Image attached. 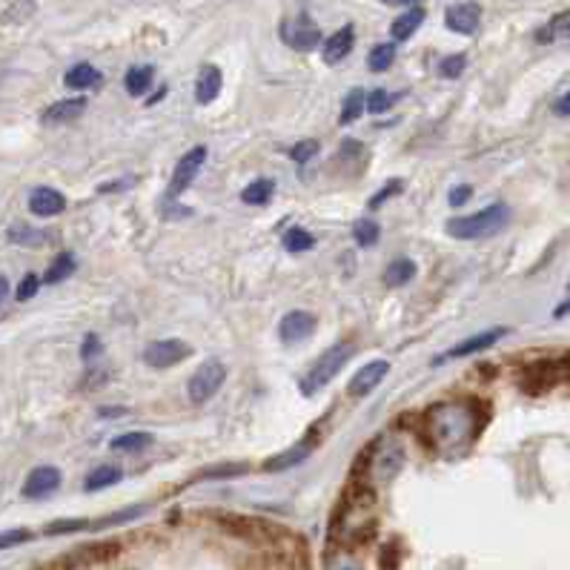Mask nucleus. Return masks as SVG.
I'll list each match as a JSON object with an SVG mask.
<instances>
[{
	"mask_svg": "<svg viewBox=\"0 0 570 570\" xmlns=\"http://www.w3.org/2000/svg\"><path fill=\"white\" fill-rule=\"evenodd\" d=\"M570 375V355H562V358H542V361H534L525 375H522V387L527 393H545L550 387H556L562 378Z\"/></svg>",
	"mask_w": 570,
	"mask_h": 570,
	"instance_id": "obj_4",
	"label": "nucleus"
},
{
	"mask_svg": "<svg viewBox=\"0 0 570 570\" xmlns=\"http://www.w3.org/2000/svg\"><path fill=\"white\" fill-rule=\"evenodd\" d=\"M556 37H570V9L550 17V24L536 32L539 44H550V41H556Z\"/></svg>",
	"mask_w": 570,
	"mask_h": 570,
	"instance_id": "obj_25",
	"label": "nucleus"
},
{
	"mask_svg": "<svg viewBox=\"0 0 570 570\" xmlns=\"http://www.w3.org/2000/svg\"><path fill=\"white\" fill-rule=\"evenodd\" d=\"M465 66H467V58L465 55H450V58H445L442 64H439V75L442 78H459V75L465 72Z\"/></svg>",
	"mask_w": 570,
	"mask_h": 570,
	"instance_id": "obj_35",
	"label": "nucleus"
},
{
	"mask_svg": "<svg viewBox=\"0 0 570 570\" xmlns=\"http://www.w3.org/2000/svg\"><path fill=\"white\" fill-rule=\"evenodd\" d=\"M58 487H61V470L58 467H35L24 482V496L26 499H44Z\"/></svg>",
	"mask_w": 570,
	"mask_h": 570,
	"instance_id": "obj_13",
	"label": "nucleus"
},
{
	"mask_svg": "<svg viewBox=\"0 0 570 570\" xmlns=\"http://www.w3.org/2000/svg\"><path fill=\"white\" fill-rule=\"evenodd\" d=\"M313 333H315V315L307 310H293L284 315L278 325V335L284 345H298V341L310 338Z\"/></svg>",
	"mask_w": 570,
	"mask_h": 570,
	"instance_id": "obj_11",
	"label": "nucleus"
},
{
	"mask_svg": "<svg viewBox=\"0 0 570 570\" xmlns=\"http://www.w3.org/2000/svg\"><path fill=\"white\" fill-rule=\"evenodd\" d=\"M9 241L12 244H24V246H41L49 241V233L32 230V226H12L9 230Z\"/></svg>",
	"mask_w": 570,
	"mask_h": 570,
	"instance_id": "obj_33",
	"label": "nucleus"
},
{
	"mask_svg": "<svg viewBox=\"0 0 570 570\" xmlns=\"http://www.w3.org/2000/svg\"><path fill=\"white\" fill-rule=\"evenodd\" d=\"M510 221V206L507 204H490L485 210L465 215V218H450L447 221V235L459 241H482L499 235Z\"/></svg>",
	"mask_w": 570,
	"mask_h": 570,
	"instance_id": "obj_2",
	"label": "nucleus"
},
{
	"mask_svg": "<svg viewBox=\"0 0 570 570\" xmlns=\"http://www.w3.org/2000/svg\"><path fill=\"white\" fill-rule=\"evenodd\" d=\"M470 195H473V186L462 184V186H453V189H450L447 201H450V206H462L465 201H470Z\"/></svg>",
	"mask_w": 570,
	"mask_h": 570,
	"instance_id": "obj_43",
	"label": "nucleus"
},
{
	"mask_svg": "<svg viewBox=\"0 0 570 570\" xmlns=\"http://www.w3.org/2000/svg\"><path fill=\"white\" fill-rule=\"evenodd\" d=\"M413 275H415V264L410 258H398L385 270V284L387 287H405Z\"/></svg>",
	"mask_w": 570,
	"mask_h": 570,
	"instance_id": "obj_26",
	"label": "nucleus"
},
{
	"mask_svg": "<svg viewBox=\"0 0 570 570\" xmlns=\"http://www.w3.org/2000/svg\"><path fill=\"white\" fill-rule=\"evenodd\" d=\"M101 353V338L95 335V333H89L86 338H84V347H81V358L84 361H92L95 355Z\"/></svg>",
	"mask_w": 570,
	"mask_h": 570,
	"instance_id": "obj_42",
	"label": "nucleus"
},
{
	"mask_svg": "<svg viewBox=\"0 0 570 570\" xmlns=\"http://www.w3.org/2000/svg\"><path fill=\"white\" fill-rule=\"evenodd\" d=\"M310 453H313V442H310V439H304V442L293 445L290 450H284V453H278V455H273V459L264 462V470H267V473L290 470V467H295V465H301L304 459H307Z\"/></svg>",
	"mask_w": 570,
	"mask_h": 570,
	"instance_id": "obj_17",
	"label": "nucleus"
},
{
	"mask_svg": "<svg viewBox=\"0 0 570 570\" xmlns=\"http://www.w3.org/2000/svg\"><path fill=\"white\" fill-rule=\"evenodd\" d=\"M204 161H206V146H195V149H189V152H186V155L178 161L173 178H169L166 201H175V198L184 193V189L195 181V175H198V169L204 166Z\"/></svg>",
	"mask_w": 570,
	"mask_h": 570,
	"instance_id": "obj_8",
	"label": "nucleus"
},
{
	"mask_svg": "<svg viewBox=\"0 0 570 570\" xmlns=\"http://www.w3.org/2000/svg\"><path fill=\"white\" fill-rule=\"evenodd\" d=\"M186 355H193V347L186 345L181 338H164V341H152V345L144 350V361L149 367L155 370H166V367H175Z\"/></svg>",
	"mask_w": 570,
	"mask_h": 570,
	"instance_id": "obj_7",
	"label": "nucleus"
},
{
	"mask_svg": "<svg viewBox=\"0 0 570 570\" xmlns=\"http://www.w3.org/2000/svg\"><path fill=\"white\" fill-rule=\"evenodd\" d=\"M353 44H355V32L353 26H341L338 32H333L327 41H325V49H321V58H325V64L335 66L347 58V55L353 52Z\"/></svg>",
	"mask_w": 570,
	"mask_h": 570,
	"instance_id": "obj_15",
	"label": "nucleus"
},
{
	"mask_svg": "<svg viewBox=\"0 0 570 570\" xmlns=\"http://www.w3.org/2000/svg\"><path fill=\"white\" fill-rule=\"evenodd\" d=\"M567 313H570V298L559 304V307L554 310V315H556V318H562V315H567Z\"/></svg>",
	"mask_w": 570,
	"mask_h": 570,
	"instance_id": "obj_47",
	"label": "nucleus"
},
{
	"mask_svg": "<svg viewBox=\"0 0 570 570\" xmlns=\"http://www.w3.org/2000/svg\"><path fill=\"white\" fill-rule=\"evenodd\" d=\"M37 287H41V278L29 273V275H24V281H21V284H17V293H15V298H17V301H29V298H35Z\"/></svg>",
	"mask_w": 570,
	"mask_h": 570,
	"instance_id": "obj_39",
	"label": "nucleus"
},
{
	"mask_svg": "<svg viewBox=\"0 0 570 570\" xmlns=\"http://www.w3.org/2000/svg\"><path fill=\"white\" fill-rule=\"evenodd\" d=\"M353 353H355V347L350 345V341H338V345H333L327 353H321V358L307 370V375L301 378V393L304 395H313L321 387H327L333 378L341 373V367H345L347 361H350Z\"/></svg>",
	"mask_w": 570,
	"mask_h": 570,
	"instance_id": "obj_3",
	"label": "nucleus"
},
{
	"mask_svg": "<svg viewBox=\"0 0 570 570\" xmlns=\"http://www.w3.org/2000/svg\"><path fill=\"white\" fill-rule=\"evenodd\" d=\"M281 37L290 49L310 52L321 44V29L315 26L310 15H298V17H290V21L281 24Z\"/></svg>",
	"mask_w": 570,
	"mask_h": 570,
	"instance_id": "obj_6",
	"label": "nucleus"
},
{
	"mask_svg": "<svg viewBox=\"0 0 570 570\" xmlns=\"http://www.w3.org/2000/svg\"><path fill=\"white\" fill-rule=\"evenodd\" d=\"M126 186H132V178L115 181V184H104V186H101V193H115V189H126Z\"/></svg>",
	"mask_w": 570,
	"mask_h": 570,
	"instance_id": "obj_45",
	"label": "nucleus"
},
{
	"mask_svg": "<svg viewBox=\"0 0 570 570\" xmlns=\"http://www.w3.org/2000/svg\"><path fill=\"white\" fill-rule=\"evenodd\" d=\"M84 527H89V522H86V519H69V522H55V525H49V527H46V534H49V536H58V534H75V530H84Z\"/></svg>",
	"mask_w": 570,
	"mask_h": 570,
	"instance_id": "obj_40",
	"label": "nucleus"
},
{
	"mask_svg": "<svg viewBox=\"0 0 570 570\" xmlns=\"http://www.w3.org/2000/svg\"><path fill=\"white\" fill-rule=\"evenodd\" d=\"M152 75H155L152 66H132L126 72L124 84H126V92L132 95V98H141V95L152 86Z\"/></svg>",
	"mask_w": 570,
	"mask_h": 570,
	"instance_id": "obj_24",
	"label": "nucleus"
},
{
	"mask_svg": "<svg viewBox=\"0 0 570 570\" xmlns=\"http://www.w3.org/2000/svg\"><path fill=\"white\" fill-rule=\"evenodd\" d=\"M126 410L124 407H118V410H101V415H106V419H109V415H124Z\"/></svg>",
	"mask_w": 570,
	"mask_h": 570,
	"instance_id": "obj_50",
	"label": "nucleus"
},
{
	"mask_svg": "<svg viewBox=\"0 0 570 570\" xmlns=\"http://www.w3.org/2000/svg\"><path fill=\"white\" fill-rule=\"evenodd\" d=\"M325 570H361V562L350 554L347 547H335L327 554Z\"/></svg>",
	"mask_w": 570,
	"mask_h": 570,
	"instance_id": "obj_32",
	"label": "nucleus"
},
{
	"mask_svg": "<svg viewBox=\"0 0 570 570\" xmlns=\"http://www.w3.org/2000/svg\"><path fill=\"white\" fill-rule=\"evenodd\" d=\"M395 61V46L393 44H378L367 55V69L370 72H387Z\"/></svg>",
	"mask_w": 570,
	"mask_h": 570,
	"instance_id": "obj_29",
	"label": "nucleus"
},
{
	"mask_svg": "<svg viewBox=\"0 0 570 570\" xmlns=\"http://www.w3.org/2000/svg\"><path fill=\"white\" fill-rule=\"evenodd\" d=\"M422 24H425V9H422V6L407 9L405 15H398L395 21L390 24L393 41H410V37L415 35V29H419Z\"/></svg>",
	"mask_w": 570,
	"mask_h": 570,
	"instance_id": "obj_20",
	"label": "nucleus"
},
{
	"mask_svg": "<svg viewBox=\"0 0 570 570\" xmlns=\"http://www.w3.org/2000/svg\"><path fill=\"white\" fill-rule=\"evenodd\" d=\"M281 244H284V250H290V253H310L315 246V238L307 230H301V226H293V230L284 233Z\"/></svg>",
	"mask_w": 570,
	"mask_h": 570,
	"instance_id": "obj_28",
	"label": "nucleus"
},
{
	"mask_svg": "<svg viewBox=\"0 0 570 570\" xmlns=\"http://www.w3.org/2000/svg\"><path fill=\"white\" fill-rule=\"evenodd\" d=\"M6 295H9V281L0 275V313H4V304H6Z\"/></svg>",
	"mask_w": 570,
	"mask_h": 570,
	"instance_id": "obj_46",
	"label": "nucleus"
},
{
	"mask_svg": "<svg viewBox=\"0 0 570 570\" xmlns=\"http://www.w3.org/2000/svg\"><path fill=\"white\" fill-rule=\"evenodd\" d=\"M64 84L69 89H89V86H98L101 84V72L89 66V64H75L66 75H64Z\"/></svg>",
	"mask_w": 570,
	"mask_h": 570,
	"instance_id": "obj_21",
	"label": "nucleus"
},
{
	"mask_svg": "<svg viewBox=\"0 0 570 570\" xmlns=\"http://www.w3.org/2000/svg\"><path fill=\"white\" fill-rule=\"evenodd\" d=\"M505 333H507L505 327H493V330H485V333L470 335V338L459 341V345H455V347H450L447 353L435 355V358H433V365H447V361H453V358H467V355L485 353V350H490L493 345H496V341H499Z\"/></svg>",
	"mask_w": 570,
	"mask_h": 570,
	"instance_id": "obj_9",
	"label": "nucleus"
},
{
	"mask_svg": "<svg viewBox=\"0 0 570 570\" xmlns=\"http://www.w3.org/2000/svg\"><path fill=\"white\" fill-rule=\"evenodd\" d=\"M161 98H166V86H164V89H158L155 95H152V98L146 101V106H155V104H158Z\"/></svg>",
	"mask_w": 570,
	"mask_h": 570,
	"instance_id": "obj_48",
	"label": "nucleus"
},
{
	"mask_svg": "<svg viewBox=\"0 0 570 570\" xmlns=\"http://www.w3.org/2000/svg\"><path fill=\"white\" fill-rule=\"evenodd\" d=\"M149 445H152V433H124L112 439V450H121V453H135Z\"/></svg>",
	"mask_w": 570,
	"mask_h": 570,
	"instance_id": "obj_30",
	"label": "nucleus"
},
{
	"mask_svg": "<svg viewBox=\"0 0 570 570\" xmlns=\"http://www.w3.org/2000/svg\"><path fill=\"white\" fill-rule=\"evenodd\" d=\"M72 270H75V258L69 253H61L58 258L52 261V267L46 270L44 281L46 284H61V281H66L72 275Z\"/></svg>",
	"mask_w": 570,
	"mask_h": 570,
	"instance_id": "obj_31",
	"label": "nucleus"
},
{
	"mask_svg": "<svg viewBox=\"0 0 570 570\" xmlns=\"http://www.w3.org/2000/svg\"><path fill=\"white\" fill-rule=\"evenodd\" d=\"M84 109H86V98H69V101H58V104H52L46 112H44V124L49 126H58V124H69L75 118H81L84 115Z\"/></svg>",
	"mask_w": 570,
	"mask_h": 570,
	"instance_id": "obj_19",
	"label": "nucleus"
},
{
	"mask_svg": "<svg viewBox=\"0 0 570 570\" xmlns=\"http://www.w3.org/2000/svg\"><path fill=\"white\" fill-rule=\"evenodd\" d=\"M554 112H556V115H562V118H570V92H567V95H562V98L556 101Z\"/></svg>",
	"mask_w": 570,
	"mask_h": 570,
	"instance_id": "obj_44",
	"label": "nucleus"
},
{
	"mask_svg": "<svg viewBox=\"0 0 570 570\" xmlns=\"http://www.w3.org/2000/svg\"><path fill=\"white\" fill-rule=\"evenodd\" d=\"M370 467L375 473L378 482H387L395 476V470L402 467V447L398 445H390V447H382V450H373L370 455Z\"/></svg>",
	"mask_w": 570,
	"mask_h": 570,
	"instance_id": "obj_16",
	"label": "nucleus"
},
{
	"mask_svg": "<svg viewBox=\"0 0 570 570\" xmlns=\"http://www.w3.org/2000/svg\"><path fill=\"white\" fill-rule=\"evenodd\" d=\"M226 382V367L221 365L218 358H210V361H204V365L189 375V402L193 405H204V402H210V398L224 387Z\"/></svg>",
	"mask_w": 570,
	"mask_h": 570,
	"instance_id": "obj_5",
	"label": "nucleus"
},
{
	"mask_svg": "<svg viewBox=\"0 0 570 570\" xmlns=\"http://www.w3.org/2000/svg\"><path fill=\"white\" fill-rule=\"evenodd\" d=\"M365 109H367V95L361 92V89H350V95L345 98V104H341V115L338 121L341 124H355L361 115H365Z\"/></svg>",
	"mask_w": 570,
	"mask_h": 570,
	"instance_id": "obj_22",
	"label": "nucleus"
},
{
	"mask_svg": "<svg viewBox=\"0 0 570 570\" xmlns=\"http://www.w3.org/2000/svg\"><path fill=\"white\" fill-rule=\"evenodd\" d=\"M29 210H32V215H37V218L61 215V213L66 210V198L58 193V189H52V186H37L35 193L29 195Z\"/></svg>",
	"mask_w": 570,
	"mask_h": 570,
	"instance_id": "obj_14",
	"label": "nucleus"
},
{
	"mask_svg": "<svg viewBox=\"0 0 570 570\" xmlns=\"http://www.w3.org/2000/svg\"><path fill=\"white\" fill-rule=\"evenodd\" d=\"M378 235H382V230H378V224L373 218H361L353 226V238L358 246H373L378 241Z\"/></svg>",
	"mask_w": 570,
	"mask_h": 570,
	"instance_id": "obj_34",
	"label": "nucleus"
},
{
	"mask_svg": "<svg viewBox=\"0 0 570 570\" xmlns=\"http://www.w3.org/2000/svg\"><path fill=\"white\" fill-rule=\"evenodd\" d=\"M273 193H275V184L270 178H255L250 186H244L241 198H244V204H250V206H264L273 198Z\"/></svg>",
	"mask_w": 570,
	"mask_h": 570,
	"instance_id": "obj_23",
	"label": "nucleus"
},
{
	"mask_svg": "<svg viewBox=\"0 0 570 570\" xmlns=\"http://www.w3.org/2000/svg\"><path fill=\"white\" fill-rule=\"evenodd\" d=\"M445 24L455 35H476L482 24V9L479 4H473V0H467V4H453L445 12Z\"/></svg>",
	"mask_w": 570,
	"mask_h": 570,
	"instance_id": "obj_10",
	"label": "nucleus"
},
{
	"mask_svg": "<svg viewBox=\"0 0 570 570\" xmlns=\"http://www.w3.org/2000/svg\"><path fill=\"white\" fill-rule=\"evenodd\" d=\"M390 106H393V95L387 89H373L367 95V109L375 112V115H378V112H387Z\"/></svg>",
	"mask_w": 570,
	"mask_h": 570,
	"instance_id": "obj_37",
	"label": "nucleus"
},
{
	"mask_svg": "<svg viewBox=\"0 0 570 570\" xmlns=\"http://www.w3.org/2000/svg\"><path fill=\"white\" fill-rule=\"evenodd\" d=\"M115 482H121V470L118 467H112V465H104L98 470H92L86 482H84V490H104V487H112Z\"/></svg>",
	"mask_w": 570,
	"mask_h": 570,
	"instance_id": "obj_27",
	"label": "nucleus"
},
{
	"mask_svg": "<svg viewBox=\"0 0 570 570\" xmlns=\"http://www.w3.org/2000/svg\"><path fill=\"white\" fill-rule=\"evenodd\" d=\"M390 373V361H370V365L361 367L353 378H350V385H347V393L353 398H361V395H367L370 390H375L378 385L385 382V375Z\"/></svg>",
	"mask_w": 570,
	"mask_h": 570,
	"instance_id": "obj_12",
	"label": "nucleus"
},
{
	"mask_svg": "<svg viewBox=\"0 0 570 570\" xmlns=\"http://www.w3.org/2000/svg\"><path fill=\"white\" fill-rule=\"evenodd\" d=\"M482 430V410L473 402H442L425 413V435L435 453L462 455Z\"/></svg>",
	"mask_w": 570,
	"mask_h": 570,
	"instance_id": "obj_1",
	"label": "nucleus"
},
{
	"mask_svg": "<svg viewBox=\"0 0 570 570\" xmlns=\"http://www.w3.org/2000/svg\"><path fill=\"white\" fill-rule=\"evenodd\" d=\"M405 189V184L402 181H387L382 189H378V193L373 195V201H370V210H378V206H382L390 195H398Z\"/></svg>",
	"mask_w": 570,
	"mask_h": 570,
	"instance_id": "obj_38",
	"label": "nucleus"
},
{
	"mask_svg": "<svg viewBox=\"0 0 570 570\" xmlns=\"http://www.w3.org/2000/svg\"><path fill=\"white\" fill-rule=\"evenodd\" d=\"M29 539H32L29 530H6V534H0V550H4V547H15V545H24Z\"/></svg>",
	"mask_w": 570,
	"mask_h": 570,
	"instance_id": "obj_41",
	"label": "nucleus"
},
{
	"mask_svg": "<svg viewBox=\"0 0 570 570\" xmlns=\"http://www.w3.org/2000/svg\"><path fill=\"white\" fill-rule=\"evenodd\" d=\"M318 155V141H301V144H295L293 149H290V158L295 161V164H307V161H313Z\"/></svg>",
	"mask_w": 570,
	"mask_h": 570,
	"instance_id": "obj_36",
	"label": "nucleus"
},
{
	"mask_svg": "<svg viewBox=\"0 0 570 570\" xmlns=\"http://www.w3.org/2000/svg\"><path fill=\"white\" fill-rule=\"evenodd\" d=\"M387 6H407V4H415V0H382Z\"/></svg>",
	"mask_w": 570,
	"mask_h": 570,
	"instance_id": "obj_49",
	"label": "nucleus"
},
{
	"mask_svg": "<svg viewBox=\"0 0 570 570\" xmlns=\"http://www.w3.org/2000/svg\"><path fill=\"white\" fill-rule=\"evenodd\" d=\"M221 84H224V78H221L218 66H213V64L201 66L198 81H195V101L198 104H213L218 98V92H221Z\"/></svg>",
	"mask_w": 570,
	"mask_h": 570,
	"instance_id": "obj_18",
	"label": "nucleus"
}]
</instances>
